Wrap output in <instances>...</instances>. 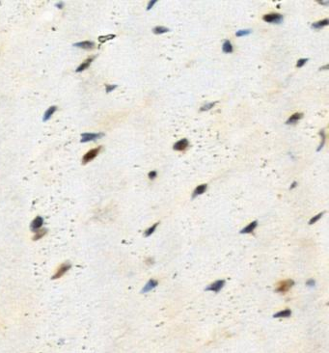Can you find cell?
Segmentation results:
<instances>
[{
  "mask_svg": "<svg viewBox=\"0 0 329 353\" xmlns=\"http://www.w3.org/2000/svg\"><path fill=\"white\" fill-rule=\"evenodd\" d=\"M101 150V147H98V148L90 150L88 152H86V155H84L83 158H82V163L86 164V163L90 162L91 160H93V159L96 158L98 156V155L100 154Z\"/></svg>",
  "mask_w": 329,
  "mask_h": 353,
  "instance_id": "1",
  "label": "cell"
},
{
  "mask_svg": "<svg viewBox=\"0 0 329 353\" xmlns=\"http://www.w3.org/2000/svg\"><path fill=\"white\" fill-rule=\"evenodd\" d=\"M71 265L70 263H65L60 264V265H59V267L57 268L56 272L54 273V275H53V277H52V279H59V278H61L62 276H64L66 273L69 271V269L71 268Z\"/></svg>",
  "mask_w": 329,
  "mask_h": 353,
  "instance_id": "2",
  "label": "cell"
},
{
  "mask_svg": "<svg viewBox=\"0 0 329 353\" xmlns=\"http://www.w3.org/2000/svg\"><path fill=\"white\" fill-rule=\"evenodd\" d=\"M265 21L269 23H281L283 21V16L280 14H267L262 17Z\"/></svg>",
  "mask_w": 329,
  "mask_h": 353,
  "instance_id": "3",
  "label": "cell"
},
{
  "mask_svg": "<svg viewBox=\"0 0 329 353\" xmlns=\"http://www.w3.org/2000/svg\"><path fill=\"white\" fill-rule=\"evenodd\" d=\"M293 285H294V282L293 281V280H284V281L279 282V284L277 285V289H276V290H277L278 292H286L291 289Z\"/></svg>",
  "mask_w": 329,
  "mask_h": 353,
  "instance_id": "4",
  "label": "cell"
},
{
  "mask_svg": "<svg viewBox=\"0 0 329 353\" xmlns=\"http://www.w3.org/2000/svg\"><path fill=\"white\" fill-rule=\"evenodd\" d=\"M103 136V133H92V132H86V133H82L81 134V143L85 142H90V141H94L98 138H101Z\"/></svg>",
  "mask_w": 329,
  "mask_h": 353,
  "instance_id": "5",
  "label": "cell"
},
{
  "mask_svg": "<svg viewBox=\"0 0 329 353\" xmlns=\"http://www.w3.org/2000/svg\"><path fill=\"white\" fill-rule=\"evenodd\" d=\"M188 146H189L188 140L186 139V138H183V139H182V140H179V141H178L177 143L174 144L173 149H174L175 151L182 152V151H186V150L188 148Z\"/></svg>",
  "mask_w": 329,
  "mask_h": 353,
  "instance_id": "6",
  "label": "cell"
},
{
  "mask_svg": "<svg viewBox=\"0 0 329 353\" xmlns=\"http://www.w3.org/2000/svg\"><path fill=\"white\" fill-rule=\"evenodd\" d=\"M44 224V219L41 216H37L31 223V230L34 232H38L42 229V226Z\"/></svg>",
  "mask_w": 329,
  "mask_h": 353,
  "instance_id": "7",
  "label": "cell"
},
{
  "mask_svg": "<svg viewBox=\"0 0 329 353\" xmlns=\"http://www.w3.org/2000/svg\"><path fill=\"white\" fill-rule=\"evenodd\" d=\"M224 285H225L224 280H218V281H216L215 283L210 285L209 287H208L207 290H212V291L218 292L223 287H224Z\"/></svg>",
  "mask_w": 329,
  "mask_h": 353,
  "instance_id": "8",
  "label": "cell"
},
{
  "mask_svg": "<svg viewBox=\"0 0 329 353\" xmlns=\"http://www.w3.org/2000/svg\"><path fill=\"white\" fill-rule=\"evenodd\" d=\"M76 48H82V49H86V50H90V49H93L95 48V44L91 41H83V42H80V43H76L74 44Z\"/></svg>",
  "mask_w": 329,
  "mask_h": 353,
  "instance_id": "9",
  "label": "cell"
},
{
  "mask_svg": "<svg viewBox=\"0 0 329 353\" xmlns=\"http://www.w3.org/2000/svg\"><path fill=\"white\" fill-rule=\"evenodd\" d=\"M94 58L95 57H90V58L85 60L84 62H82L79 66H78V68L76 69V72H81V71H85L86 69H88L89 67H90V65H91V63L93 62Z\"/></svg>",
  "mask_w": 329,
  "mask_h": 353,
  "instance_id": "10",
  "label": "cell"
},
{
  "mask_svg": "<svg viewBox=\"0 0 329 353\" xmlns=\"http://www.w3.org/2000/svg\"><path fill=\"white\" fill-rule=\"evenodd\" d=\"M303 118V113H294L293 114L291 117L288 119V121L286 122L287 125H293V124H296L299 120H301Z\"/></svg>",
  "mask_w": 329,
  "mask_h": 353,
  "instance_id": "11",
  "label": "cell"
},
{
  "mask_svg": "<svg viewBox=\"0 0 329 353\" xmlns=\"http://www.w3.org/2000/svg\"><path fill=\"white\" fill-rule=\"evenodd\" d=\"M258 226V222L257 221H253L251 222L249 225H247L246 227L243 228L241 231H240V234H251V232L257 228Z\"/></svg>",
  "mask_w": 329,
  "mask_h": 353,
  "instance_id": "12",
  "label": "cell"
},
{
  "mask_svg": "<svg viewBox=\"0 0 329 353\" xmlns=\"http://www.w3.org/2000/svg\"><path fill=\"white\" fill-rule=\"evenodd\" d=\"M157 284H159V282L156 281V280H155V279H151L150 281L148 282V284L145 286L144 287V289L142 290V292H149L150 290H152L153 289H155L156 286H157Z\"/></svg>",
  "mask_w": 329,
  "mask_h": 353,
  "instance_id": "13",
  "label": "cell"
},
{
  "mask_svg": "<svg viewBox=\"0 0 329 353\" xmlns=\"http://www.w3.org/2000/svg\"><path fill=\"white\" fill-rule=\"evenodd\" d=\"M56 110H57L56 106H50V107L47 111H45V113H44V118H43L44 121H48V120H49L52 117V115H53L54 113H55Z\"/></svg>",
  "mask_w": 329,
  "mask_h": 353,
  "instance_id": "14",
  "label": "cell"
},
{
  "mask_svg": "<svg viewBox=\"0 0 329 353\" xmlns=\"http://www.w3.org/2000/svg\"><path fill=\"white\" fill-rule=\"evenodd\" d=\"M328 24H329V19L328 18H324V19H322V21H319L316 22V23H313L311 26H312V28H315V29H320L322 27H324V26H327Z\"/></svg>",
  "mask_w": 329,
  "mask_h": 353,
  "instance_id": "15",
  "label": "cell"
},
{
  "mask_svg": "<svg viewBox=\"0 0 329 353\" xmlns=\"http://www.w3.org/2000/svg\"><path fill=\"white\" fill-rule=\"evenodd\" d=\"M207 187H208V185H207V184H201V185H199V186H197V187L195 188V190H194V192H193V196H192V197L195 198V197H197V196H199V195L203 194V193L207 190Z\"/></svg>",
  "mask_w": 329,
  "mask_h": 353,
  "instance_id": "16",
  "label": "cell"
},
{
  "mask_svg": "<svg viewBox=\"0 0 329 353\" xmlns=\"http://www.w3.org/2000/svg\"><path fill=\"white\" fill-rule=\"evenodd\" d=\"M222 50L224 53H232L233 52V45L229 40H226V41L223 43Z\"/></svg>",
  "mask_w": 329,
  "mask_h": 353,
  "instance_id": "17",
  "label": "cell"
},
{
  "mask_svg": "<svg viewBox=\"0 0 329 353\" xmlns=\"http://www.w3.org/2000/svg\"><path fill=\"white\" fill-rule=\"evenodd\" d=\"M292 315V312H291V310H289V309H287V310H284V311H280V312H278L277 314H275L273 317H289V316Z\"/></svg>",
  "mask_w": 329,
  "mask_h": 353,
  "instance_id": "18",
  "label": "cell"
},
{
  "mask_svg": "<svg viewBox=\"0 0 329 353\" xmlns=\"http://www.w3.org/2000/svg\"><path fill=\"white\" fill-rule=\"evenodd\" d=\"M47 232H48V231L45 229L39 230L38 232H36V234H35L34 237H33V239H34V240H39V239H41L42 237H44L45 235H47Z\"/></svg>",
  "mask_w": 329,
  "mask_h": 353,
  "instance_id": "19",
  "label": "cell"
},
{
  "mask_svg": "<svg viewBox=\"0 0 329 353\" xmlns=\"http://www.w3.org/2000/svg\"><path fill=\"white\" fill-rule=\"evenodd\" d=\"M168 31H169V29L166 27H163V26H156V27L154 28V33L156 35L164 34V33H166Z\"/></svg>",
  "mask_w": 329,
  "mask_h": 353,
  "instance_id": "20",
  "label": "cell"
},
{
  "mask_svg": "<svg viewBox=\"0 0 329 353\" xmlns=\"http://www.w3.org/2000/svg\"><path fill=\"white\" fill-rule=\"evenodd\" d=\"M157 226H159V223H155V224H154L152 227H150L148 230H146V232H145V236H151L153 234V232L155 231V229H156V227Z\"/></svg>",
  "mask_w": 329,
  "mask_h": 353,
  "instance_id": "21",
  "label": "cell"
},
{
  "mask_svg": "<svg viewBox=\"0 0 329 353\" xmlns=\"http://www.w3.org/2000/svg\"><path fill=\"white\" fill-rule=\"evenodd\" d=\"M252 31L250 30V29H244V30H239V31H238L235 33V35L238 36V37H243V36H247V35H249L250 33H251Z\"/></svg>",
  "mask_w": 329,
  "mask_h": 353,
  "instance_id": "22",
  "label": "cell"
},
{
  "mask_svg": "<svg viewBox=\"0 0 329 353\" xmlns=\"http://www.w3.org/2000/svg\"><path fill=\"white\" fill-rule=\"evenodd\" d=\"M216 104V102H210V103H207V104H205V105H203L202 107L200 108V111H208V110H209V109H212L213 106Z\"/></svg>",
  "mask_w": 329,
  "mask_h": 353,
  "instance_id": "23",
  "label": "cell"
},
{
  "mask_svg": "<svg viewBox=\"0 0 329 353\" xmlns=\"http://www.w3.org/2000/svg\"><path fill=\"white\" fill-rule=\"evenodd\" d=\"M116 36L115 35H108V36H101V37H98V41H100L101 44L102 43H104V42H106V41H108V40H111V39H113V38H115Z\"/></svg>",
  "mask_w": 329,
  "mask_h": 353,
  "instance_id": "24",
  "label": "cell"
},
{
  "mask_svg": "<svg viewBox=\"0 0 329 353\" xmlns=\"http://www.w3.org/2000/svg\"><path fill=\"white\" fill-rule=\"evenodd\" d=\"M319 134H320V136H321V138H322V142L320 143V146H319V147L318 148V150H317L318 152L320 151V149H321L322 147H323V146H324V143H325V134H324V130L322 129V130L319 132Z\"/></svg>",
  "mask_w": 329,
  "mask_h": 353,
  "instance_id": "25",
  "label": "cell"
},
{
  "mask_svg": "<svg viewBox=\"0 0 329 353\" xmlns=\"http://www.w3.org/2000/svg\"><path fill=\"white\" fill-rule=\"evenodd\" d=\"M323 214H324V212H321V213H319L318 215H316L315 217H313V218L311 219V220H310V222H309V224H310V225H312V224L316 223V222H317V221L319 220V218H321V216L323 215Z\"/></svg>",
  "mask_w": 329,
  "mask_h": 353,
  "instance_id": "26",
  "label": "cell"
},
{
  "mask_svg": "<svg viewBox=\"0 0 329 353\" xmlns=\"http://www.w3.org/2000/svg\"><path fill=\"white\" fill-rule=\"evenodd\" d=\"M307 61H308V59H307V58L299 59L298 61H297V63H296V67H297V68H301V67H303V66L307 63Z\"/></svg>",
  "mask_w": 329,
  "mask_h": 353,
  "instance_id": "27",
  "label": "cell"
},
{
  "mask_svg": "<svg viewBox=\"0 0 329 353\" xmlns=\"http://www.w3.org/2000/svg\"><path fill=\"white\" fill-rule=\"evenodd\" d=\"M117 88V85H106V92L109 93Z\"/></svg>",
  "mask_w": 329,
  "mask_h": 353,
  "instance_id": "28",
  "label": "cell"
},
{
  "mask_svg": "<svg viewBox=\"0 0 329 353\" xmlns=\"http://www.w3.org/2000/svg\"><path fill=\"white\" fill-rule=\"evenodd\" d=\"M156 176H157V173L155 171H152V172L149 173V178L150 179H155L156 178Z\"/></svg>",
  "mask_w": 329,
  "mask_h": 353,
  "instance_id": "29",
  "label": "cell"
},
{
  "mask_svg": "<svg viewBox=\"0 0 329 353\" xmlns=\"http://www.w3.org/2000/svg\"><path fill=\"white\" fill-rule=\"evenodd\" d=\"M156 3V0H152V1H150L149 2V4H148V7H147V10L148 11H150L151 9H152L153 7H154V5Z\"/></svg>",
  "mask_w": 329,
  "mask_h": 353,
  "instance_id": "30",
  "label": "cell"
},
{
  "mask_svg": "<svg viewBox=\"0 0 329 353\" xmlns=\"http://www.w3.org/2000/svg\"><path fill=\"white\" fill-rule=\"evenodd\" d=\"M307 286H309V287H313V286H315V281L314 280H309V281L307 282Z\"/></svg>",
  "mask_w": 329,
  "mask_h": 353,
  "instance_id": "31",
  "label": "cell"
},
{
  "mask_svg": "<svg viewBox=\"0 0 329 353\" xmlns=\"http://www.w3.org/2000/svg\"><path fill=\"white\" fill-rule=\"evenodd\" d=\"M296 185H297V182H294L292 184V186H291V189L294 188V187H295V186H296Z\"/></svg>",
  "mask_w": 329,
  "mask_h": 353,
  "instance_id": "32",
  "label": "cell"
},
{
  "mask_svg": "<svg viewBox=\"0 0 329 353\" xmlns=\"http://www.w3.org/2000/svg\"><path fill=\"white\" fill-rule=\"evenodd\" d=\"M328 67H329V65H325L324 67H321V68H320V71H321V70H327V69H328Z\"/></svg>",
  "mask_w": 329,
  "mask_h": 353,
  "instance_id": "33",
  "label": "cell"
},
{
  "mask_svg": "<svg viewBox=\"0 0 329 353\" xmlns=\"http://www.w3.org/2000/svg\"><path fill=\"white\" fill-rule=\"evenodd\" d=\"M154 263V262H153V261H152V259H149L148 261H147V263H148V264H150V263Z\"/></svg>",
  "mask_w": 329,
  "mask_h": 353,
  "instance_id": "34",
  "label": "cell"
},
{
  "mask_svg": "<svg viewBox=\"0 0 329 353\" xmlns=\"http://www.w3.org/2000/svg\"><path fill=\"white\" fill-rule=\"evenodd\" d=\"M63 5H64V4H62V3H59L57 6H58V8H62V7H63Z\"/></svg>",
  "mask_w": 329,
  "mask_h": 353,
  "instance_id": "35",
  "label": "cell"
}]
</instances>
